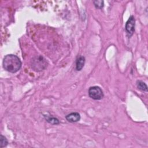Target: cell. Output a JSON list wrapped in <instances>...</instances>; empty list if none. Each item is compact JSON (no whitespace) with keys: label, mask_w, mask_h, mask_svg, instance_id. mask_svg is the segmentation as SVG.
Segmentation results:
<instances>
[{"label":"cell","mask_w":148,"mask_h":148,"mask_svg":"<svg viewBox=\"0 0 148 148\" xmlns=\"http://www.w3.org/2000/svg\"><path fill=\"white\" fill-rule=\"evenodd\" d=\"M93 3L97 9H102L104 6L103 1L95 0L93 1Z\"/></svg>","instance_id":"obj_10"},{"label":"cell","mask_w":148,"mask_h":148,"mask_svg":"<svg viewBox=\"0 0 148 148\" xmlns=\"http://www.w3.org/2000/svg\"><path fill=\"white\" fill-rule=\"evenodd\" d=\"M89 97L94 100H100L103 98L104 94L102 89L98 86H92L88 89Z\"/></svg>","instance_id":"obj_3"},{"label":"cell","mask_w":148,"mask_h":148,"mask_svg":"<svg viewBox=\"0 0 148 148\" xmlns=\"http://www.w3.org/2000/svg\"><path fill=\"white\" fill-rule=\"evenodd\" d=\"M65 119L70 123H76L80 120V115L77 112H72L67 114Z\"/></svg>","instance_id":"obj_5"},{"label":"cell","mask_w":148,"mask_h":148,"mask_svg":"<svg viewBox=\"0 0 148 148\" xmlns=\"http://www.w3.org/2000/svg\"><path fill=\"white\" fill-rule=\"evenodd\" d=\"M44 117L46 119V120L50 124H53V125H57L60 123V121L58 119L52 117V116H46V115H44Z\"/></svg>","instance_id":"obj_7"},{"label":"cell","mask_w":148,"mask_h":148,"mask_svg":"<svg viewBox=\"0 0 148 148\" xmlns=\"http://www.w3.org/2000/svg\"><path fill=\"white\" fill-rule=\"evenodd\" d=\"M85 57L84 56H80L76 61V69L77 71H81L85 64Z\"/></svg>","instance_id":"obj_6"},{"label":"cell","mask_w":148,"mask_h":148,"mask_svg":"<svg viewBox=\"0 0 148 148\" xmlns=\"http://www.w3.org/2000/svg\"><path fill=\"white\" fill-rule=\"evenodd\" d=\"M136 86L137 87L142 90V91H146L147 92L148 91V89H147V86L146 85V84L143 82V81H141V80H138L136 82Z\"/></svg>","instance_id":"obj_8"},{"label":"cell","mask_w":148,"mask_h":148,"mask_svg":"<svg viewBox=\"0 0 148 148\" xmlns=\"http://www.w3.org/2000/svg\"><path fill=\"white\" fill-rule=\"evenodd\" d=\"M3 68L10 73H16L21 67V62L20 58L14 54H8L5 56L2 62Z\"/></svg>","instance_id":"obj_1"},{"label":"cell","mask_w":148,"mask_h":148,"mask_svg":"<svg viewBox=\"0 0 148 148\" xmlns=\"http://www.w3.org/2000/svg\"><path fill=\"white\" fill-rule=\"evenodd\" d=\"M135 20L133 16H131L125 23V29L127 32V36L130 38L135 31Z\"/></svg>","instance_id":"obj_4"},{"label":"cell","mask_w":148,"mask_h":148,"mask_svg":"<svg viewBox=\"0 0 148 148\" xmlns=\"http://www.w3.org/2000/svg\"><path fill=\"white\" fill-rule=\"evenodd\" d=\"M31 65L34 71L36 72H40L46 68L47 66V62L42 56H38L32 58Z\"/></svg>","instance_id":"obj_2"},{"label":"cell","mask_w":148,"mask_h":148,"mask_svg":"<svg viewBox=\"0 0 148 148\" xmlns=\"http://www.w3.org/2000/svg\"><path fill=\"white\" fill-rule=\"evenodd\" d=\"M8 144V141L6 139V138L2 135H1L0 136V147L3 148L4 147H6Z\"/></svg>","instance_id":"obj_9"}]
</instances>
